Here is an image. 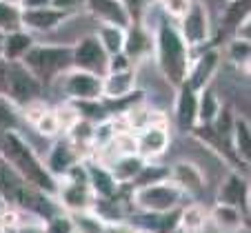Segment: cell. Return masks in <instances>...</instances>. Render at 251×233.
Segmentation results:
<instances>
[{
  "label": "cell",
  "mask_w": 251,
  "mask_h": 233,
  "mask_svg": "<svg viewBox=\"0 0 251 233\" xmlns=\"http://www.w3.org/2000/svg\"><path fill=\"white\" fill-rule=\"evenodd\" d=\"M0 156L9 162V166L25 182L56 198L58 180L49 173V169L43 162V156L36 151L33 144H29V140L23 136L20 129L0 131Z\"/></svg>",
  "instance_id": "cell-1"
},
{
  "label": "cell",
  "mask_w": 251,
  "mask_h": 233,
  "mask_svg": "<svg viewBox=\"0 0 251 233\" xmlns=\"http://www.w3.org/2000/svg\"><path fill=\"white\" fill-rule=\"evenodd\" d=\"M151 58L156 62L160 76L165 78V82L171 89L176 91L180 85H185L194 53H191L189 45L182 40L176 23L162 18L153 27V56Z\"/></svg>",
  "instance_id": "cell-2"
},
{
  "label": "cell",
  "mask_w": 251,
  "mask_h": 233,
  "mask_svg": "<svg viewBox=\"0 0 251 233\" xmlns=\"http://www.w3.org/2000/svg\"><path fill=\"white\" fill-rule=\"evenodd\" d=\"M25 67L40 80L43 87H49L71 69V45L60 43H33L25 53Z\"/></svg>",
  "instance_id": "cell-3"
},
{
  "label": "cell",
  "mask_w": 251,
  "mask_h": 233,
  "mask_svg": "<svg viewBox=\"0 0 251 233\" xmlns=\"http://www.w3.org/2000/svg\"><path fill=\"white\" fill-rule=\"evenodd\" d=\"M187 195L182 193L171 180L158 182V185L131 189V213H167L178 207H182V200Z\"/></svg>",
  "instance_id": "cell-4"
},
{
  "label": "cell",
  "mask_w": 251,
  "mask_h": 233,
  "mask_svg": "<svg viewBox=\"0 0 251 233\" xmlns=\"http://www.w3.org/2000/svg\"><path fill=\"white\" fill-rule=\"evenodd\" d=\"M178 31H180L182 40L189 45L191 53L202 51L209 47L213 40V24H211V14L204 0H194L185 16L176 23Z\"/></svg>",
  "instance_id": "cell-5"
},
{
  "label": "cell",
  "mask_w": 251,
  "mask_h": 233,
  "mask_svg": "<svg viewBox=\"0 0 251 233\" xmlns=\"http://www.w3.org/2000/svg\"><path fill=\"white\" fill-rule=\"evenodd\" d=\"M45 87L23 62H7V98L18 109L33 100H43Z\"/></svg>",
  "instance_id": "cell-6"
},
{
  "label": "cell",
  "mask_w": 251,
  "mask_h": 233,
  "mask_svg": "<svg viewBox=\"0 0 251 233\" xmlns=\"http://www.w3.org/2000/svg\"><path fill=\"white\" fill-rule=\"evenodd\" d=\"M56 82H60V93L69 102H98V100H102V78L89 71L69 69Z\"/></svg>",
  "instance_id": "cell-7"
},
{
  "label": "cell",
  "mask_w": 251,
  "mask_h": 233,
  "mask_svg": "<svg viewBox=\"0 0 251 233\" xmlns=\"http://www.w3.org/2000/svg\"><path fill=\"white\" fill-rule=\"evenodd\" d=\"M107 62H109V56L102 49V45L96 38L94 31L80 36L76 43L71 45V69L89 71L94 76L102 78L107 73Z\"/></svg>",
  "instance_id": "cell-8"
},
{
  "label": "cell",
  "mask_w": 251,
  "mask_h": 233,
  "mask_svg": "<svg viewBox=\"0 0 251 233\" xmlns=\"http://www.w3.org/2000/svg\"><path fill=\"white\" fill-rule=\"evenodd\" d=\"M220 65H223V51L218 47H207L200 53H194L185 85H189L196 93L204 87H211L216 73L220 71Z\"/></svg>",
  "instance_id": "cell-9"
},
{
  "label": "cell",
  "mask_w": 251,
  "mask_h": 233,
  "mask_svg": "<svg viewBox=\"0 0 251 233\" xmlns=\"http://www.w3.org/2000/svg\"><path fill=\"white\" fill-rule=\"evenodd\" d=\"M251 186H249V178L242 171H227L225 180L220 182L218 193H216V202L220 205H231L236 209H240L242 213L249 218L251 213Z\"/></svg>",
  "instance_id": "cell-10"
},
{
  "label": "cell",
  "mask_w": 251,
  "mask_h": 233,
  "mask_svg": "<svg viewBox=\"0 0 251 233\" xmlns=\"http://www.w3.org/2000/svg\"><path fill=\"white\" fill-rule=\"evenodd\" d=\"M123 53L138 69V65H142L145 60H149L153 56V31L149 27H145L142 23H131L125 29Z\"/></svg>",
  "instance_id": "cell-11"
},
{
  "label": "cell",
  "mask_w": 251,
  "mask_h": 233,
  "mask_svg": "<svg viewBox=\"0 0 251 233\" xmlns=\"http://www.w3.org/2000/svg\"><path fill=\"white\" fill-rule=\"evenodd\" d=\"M82 160H85L82 153L78 151L67 138H53L51 144H49V149H47V153H45V158H43L45 166H47L49 173H51L56 180H60L71 166H76L78 162H82Z\"/></svg>",
  "instance_id": "cell-12"
},
{
  "label": "cell",
  "mask_w": 251,
  "mask_h": 233,
  "mask_svg": "<svg viewBox=\"0 0 251 233\" xmlns=\"http://www.w3.org/2000/svg\"><path fill=\"white\" fill-rule=\"evenodd\" d=\"M56 200L65 213H82V211H91V207L96 202V195L87 182L60 180L58 182Z\"/></svg>",
  "instance_id": "cell-13"
},
{
  "label": "cell",
  "mask_w": 251,
  "mask_h": 233,
  "mask_svg": "<svg viewBox=\"0 0 251 233\" xmlns=\"http://www.w3.org/2000/svg\"><path fill=\"white\" fill-rule=\"evenodd\" d=\"M171 127L153 124L136 133V156H140L145 162H156L160 156H165L171 144Z\"/></svg>",
  "instance_id": "cell-14"
},
{
  "label": "cell",
  "mask_w": 251,
  "mask_h": 233,
  "mask_svg": "<svg viewBox=\"0 0 251 233\" xmlns=\"http://www.w3.org/2000/svg\"><path fill=\"white\" fill-rule=\"evenodd\" d=\"M174 124L185 133L198 127V93L189 85H180L174 91Z\"/></svg>",
  "instance_id": "cell-15"
},
{
  "label": "cell",
  "mask_w": 251,
  "mask_h": 233,
  "mask_svg": "<svg viewBox=\"0 0 251 233\" xmlns=\"http://www.w3.org/2000/svg\"><path fill=\"white\" fill-rule=\"evenodd\" d=\"M169 180L174 182L185 195H200L207 186V176L196 162L189 160H178L169 166Z\"/></svg>",
  "instance_id": "cell-16"
},
{
  "label": "cell",
  "mask_w": 251,
  "mask_h": 233,
  "mask_svg": "<svg viewBox=\"0 0 251 233\" xmlns=\"http://www.w3.org/2000/svg\"><path fill=\"white\" fill-rule=\"evenodd\" d=\"M71 16L58 11L53 7H38V9H23V29L29 33H49L60 29Z\"/></svg>",
  "instance_id": "cell-17"
},
{
  "label": "cell",
  "mask_w": 251,
  "mask_h": 233,
  "mask_svg": "<svg viewBox=\"0 0 251 233\" xmlns=\"http://www.w3.org/2000/svg\"><path fill=\"white\" fill-rule=\"evenodd\" d=\"M85 169H87V182H89V189L94 191L96 200H111L118 195L120 185L111 176L109 166H104L102 162L94 160V158H87Z\"/></svg>",
  "instance_id": "cell-18"
},
{
  "label": "cell",
  "mask_w": 251,
  "mask_h": 233,
  "mask_svg": "<svg viewBox=\"0 0 251 233\" xmlns=\"http://www.w3.org/2000/svg\"><path fill=\"white\" fill-rule=\"evenodd\" d=\"M249 224V218L231 205H216L209 209V227L213 233H242Z\"/></svg>",
  "instance_id": "cell-19"
},
{
  "label": "cell",
  "mask_w": 251,
  "mask_h": 233,
  "mask_svg": "<svg viewBox=\"0 0 251 233\" xmlns=\"http://www.w3.org/2000/svg\"><path fill=\"white\" fill-rule=\"evenodd\" d=\"M87 11L98 24H114V27L127 29L131 24L127 11H125L120 0H87Z\"/></svg>",
  "instance_id": "cell-20"
},
{
  "label": "cell",
  "mask_w": 251,
  "mask_h": 233,
  "mask_svg": "<svg viewBox=\"0 0 251 233\" xmlns=\"http://www.w3.org/2000/svg\"><path fill=\"white\" fill-rule=\"evenodd\" d=\"M138 89V69L120 73H104L102 76V100L116 102L127 95H131Z\"/></svg>",
  "instance_id": "cell-21"
},
{
  "label": "cell",
  "mask_w": 251,
  "mask_h": 233,
  "mask_svg": "<svg viewBox=\"0 0 251 233\" xmlns=\"http://www.w3.org/2000/svg\"><path fill=\"white\" fill-rule=\"evenodd\" d=\"M33 43H36V36L25 29L0 36V58L5 62H20Z\"/></svg>",
  "instance_id": "cell-22"
},
{
  "label": "cell",
  "mask_w": 251,
  "mask_h": 233,
  "mask_svg": "<svg viewBox=\"0 0 251 233\" xmlns=\"http://www.w3.org/2000/svg\"><path fill=\"white\" fill-rule=\"evenodd\" d=\"M231 151L236 156L238 164L247 171L251 160V124L247 118L238 116L233 122V131H231Z\"/></svg>",
  "instance_id": "cell-23"
},
{
  "label": "cell",
  "mask_w": 251,
  "mask_h": 233,
  "mask_svg": "<svg viewBox=\"0 0 251 233\" xmlns=\"http://www.w3.org/2000/svg\"><path fill=\"white\" fill-rule=\"evenodd\" d=\"M178 227H180L185 233H207V229H209V209L202 207L200 202H194V200H191L189 205H182Z\"/></svg>",
  "instance_id": "cell-24"
},
{
  "label": "cell",
  "mask_w": 251,
  "mask_h": 233,
  "mask_svg": "<svg viewBox=\"0 0 251 233\" xmlns=\"http://www.w3.org/2000/svg\"><path fill=\"white\" fill-rule=\"evenodd\" d=\"M109 171L111 176L116 178V182H118L120 186H129L133 180H136V176L140 173V169L145 166V160H142L140 156H120L116 158V160H111L109 164Z\"/></svg>",
  "instance_id": "cell-25"
},
{
  "label": "cell",
  "mask_w": 251,
  "mask_h": 233,
  "mask_svg": "<svg viewBox=\"0 0 251 233\" xmlns=\"http://www.w3.org/2000/svg\"><path fill=\"white\" fill-rule=\"evenodd\" d=\"M220 107H223V100L213 87H204L202 91H198V127L211 124L218 116Z\"/></svg>",
  "instance_id": "cell-26"
},
{
  "label": "cell",
  "mask_w": 251,
  "mask_h": 233,
  "mask_svg": "<svg viewBox=\"0 0 251 233\" xmlns=\"http://www.w3.org/2000/svg\"><path fill=\"white\" fill-rule=\"evenodd\" d=\"M251 11V0H227V5L223 9V29L233 36L238 27L245 20H249Z\"/></svg>",
  "instance_id": "cell-27"
},
{
  "label": "cell",
  "mask_w": 251,
  "mask_h": 233,
  "mask_svg": "<svg viewBox=\"0 0 251 233\" xmlns=\"http://www.w3.org/2000/svg\"><path fill=\"white\" fill-rule=\"evenodd\" d=\"M96 38L100 40L102 49L107 51V56H116L123 53V45H125V29L123 27H114V24H98L94 29Z\"/></svg>",
  "instance_id": "cell-28"
},
{
  "label": "cell",
  "mask_w": 251,
  "mask_h": 233,
  "mask_svg": "<svg viewBox=\"0 0 251 233\" xmlns=\"http://www.w3.org/2000/svg\"><path fill=\"white\" fill-rule=\"evenodd\" d=\"M227 62L231 67H238L245 73H249V65H251V40H242V38H229L227 47Z\"/></svg>",
  "instance_id": "cell-29"
},
{
  "label": "cell",
  "mask_w": 251,
  "mask_h": 233,
  "mask_svg": "<svg viewBox=\"0 0 251 233\" xmlns=\"http://www.w3.org/2000/svg\"><path fill=\"white\" fill-rule=\"evenodd\" d=\"M165 180H169V166L160 164V162H145V166L140 169L136 180L129 185V189H140V186L158 185V182H165Z\"/></svg>",
  "instance_id": "cell-30"
},
{
  "label": "cell",
  "mask_w": 251,
  "mask_h": 233,
  "mask_svg": "<svg viewBox=\"0 0 251 233\" xmlns=\"http://www.w3.org/2000/svg\"><path fill=\"white\" fill-rule=\"evenodd\" d=\"M23 29V7L0 0V36Z\"/></svg>",
  "instance_id": "cell-31"
},
{
  "label": "cell",
  "mask_w": 251,
  "mask_h": 233,
  "mask_svg": "<svg viewBox=\"0 0 251 233\" xmlns=\"http://www.w3.org/2000/svg\"><path fill=\"white\" fill-rule=\"evenodd\" d=\"M51 111H53V116H56V120H58V127H60L62 136H65V133L69 131L78 120H80V111H78V107L74 105V102H69V100L58 102L56 107H51Z\"/></svg>",
  "instance_id": "cell-32"
},
{
  "label": "cell",
  "mask_w": 251,
  "mask_h": 233,
  "mask_svg": "<svg viewBox=\"0 0 251 233\" xmlns=\"http://www.w3.org/2000/svg\"><path fill=\"white\" fill-rule=\"evenodd\" d=\"M74 220L76 233H104L107 224L94 213V211H82V213H69Z\"/></svg>",
  "instance_id": "cell-33"
},
{
  "label": "cell",
  "mask_w": 251,
  "mask_h": 233,
  "mask_svg": "<svg viewBox=\"0 0 251 233\" xmlns=\"http://www.w3.org/2000/svg\"><path fill=\"white\" fill-rule=\"evenodd\" d=\"M20 111L7 95H0V131L20 129Z\"/></svg>",
  "instance_id": "cell-34"
},
{
  "label": "cell",
  "mask_w": 251,
  "mask_h": 233,
  "mask_svg": "<svg viewBox=\"0 0 251 233\" xmlns=\"http://www.w3.org/2000/svg\"><path fill=\"white\" fill-rule=\"evenodd\" d=\"M191 2H194V0H158V7H160L162 16H165L167 20L178 23V20L189 11Z\"/></svg>",
  "instance_id": "cell-35"
},
{
  "label": "cell",
  "mask_w": 251,
  "mask_h": 233,
  "mask_svg": "<svg viewBox=\"0 0 251 233\" xmlns=\"http://www.w3.org/2000/svg\"><path fill=\"white\" fill-rule=\"evenodd\" d=\"M31 129L38 133L40 138H47V140H53L56 136H60V127H58V120H56V116H53L51 107H49V111L33 124Z\"/></svg>",
  "instance_id": "cell-36"
},
{
  "label": "cell",
  "mask_w": 251,
  "mask_h": 233,
  "mask_svg": "<svg viewBox=\"0 0 251 233\" xmlns=\"http://www.w3.org/2000/svg\"><path fill=\"white\" fill-rule=\"evenodd\" d=\"M18 111H20V120H25L29 127H33V124L38 122V120L49 111V105L45 102V98H43V100H33V102L25 105L23 109H18Z\"/></svg>",
  "instance_id": "cell-37"
},
{
  "label": "cell",
  "mask_w": 251,
  "mask_h": 233,
  "mask_svg": "<svg viewBox=\"0 0 251 233\" xmlns=\"http://www.w3.org/2000/svg\"><path fill=\"white\" fill-rule=\"evenodd\" d=\"M45 233H76L71 215L62 211V213H56L53 218L45 220Z\"/></svg>",
  "instance_id": "cell-38"
},
{
  "label": "cell",
  "mask_w": 251,
  "mask_h": 233,
  "mask_svg": "<svg viewBox=\"0 0 251 233\" xmlns=\"http://www.w3.org/2000/svg\"><path fill=\"white\" fill-rule=\"evenodd\" d=\"M120 2H123V7L131 23H142L145 14L151 9V5L156 0H120Z\"/></svg>",
  "instance_id": "cell-39"
},
{
  "label": "cell",
  "mask_w": 251,
  "mask_h": 233,
  "mask_svg": "<svg viewBox=\"0 0 251 233\" xmlns=\"http://www.w3.org/2000/svg\"><path fill=\"white\" fill-rule=\"evenodd\" d=\"M51 7L69 16H76L87 7V0H51Z\"/></svg>",
  "instance_id": "cell-40"
},
{
  "label": "cell",
  "mask_w": 251,
  "mask_h": 233,
  "mask_svg": "<svg viewBox=\"0 0 251 233\" xmlns=\"http://www.w3.org/2000/svg\"><path fill=\"white\" fill-rule=\"evenodd\" d=\"M129 69H136L131 65L125 53H116V56H109V62H107V73H120V71H129Z\"/></svg>",
  "instance_id": "cell-41"
},
{
  "label": "cell",
  "mask_w": 251,
  "mask_h": 233,
  "mask_svg": "<svg viewBox=\"0 0 251 233\" xmlns=\"http://www.w3.org/2000/svg\"><path fill=\"white\" fill-rule=\"evenodd\" d=\"M136 227H133L129 220H123V222H111L104 227V233H133Z\"/></svg>",
  "instance_id": "cell-42"
},
{
  "label": "cell",
  "mask_w": 251,
  "mask_h": 233,
  "mask_svg": "<svg viewBox=\"0 0 251 233\" xmlns=\"http://www.w3.org/2000/svg\"><path fill=\"white\" fill-rule=\"evenodd\" d=\"M23 9H38V7H51V0H23Z\"/></svg>",
  "instance_id": "cell-43"
},
{
  "label": "cell",
  "mask_w": 251,
  "mask_h": 233,
  "mask_svg": "<svg viewBox=\"0 0 251 233\" xmlns=\"http://www.w3.org/2000/svg\"><path fill=\"white\" fill-rule=\"evenodd\" d=\"M0 95H7V62L0 58Z\"/></svg>",
  "instance_id": "cell-44"
},
{
  "label": "cell",
  "mask_w": 251,
  "mask_h": 233,
  "mask_svg": "<svg viewBox=\"0 0 251 233\" xmlns=\"http://www.w3.org/2000/svg\"><path fill=\"white\" fill-rule=\"evenodd\" d=\"M7 209H9V205H7L5 200L0 198V218H2V213H5V211H7Z\"/></svg>",
  "instance_id": "cell-45"
},
{
  "label": "cell",
  "mask_w": 251,
  "mask_h": 233,
  "mask_svg": "<svg viewBox=\"0 0 251 233\" xmlns=\"http://www.w3.org/2000/svg\"><path fill=\"white\" fill-rule=\"evenodd\" d=\"M2 2H11V5H20L23 0H2Z\"/></svg>",
  "instance_id": "cell-46"
},
{
  "label": "cell",
  "mask_w": 251,
  "mask_h": 233,
  "mask_svg": "<svg viewBox=\"0 0 251 233\" xmlns=\"http://www.w3.org/2000/svg\"><path fill=\"white\" fill-rule=\"evenodd\" d=\"M0 233H14V231H9V229H5L2 224H0Z\"/></svg>",
  "instance_id": "cell-47"
},
{
  "label": "cell",
  "mask_w": 251,
  "mask_h": 233,
  "mask_svg": "<svg viewBox=\"0 0 251 233\" xmlns=\"http://www.w3.org/2000/svg\"><path fill=\"white\" fill-rule=\"evenodd\" d=\"M133 233H151V231H147V229H136Z\"/></svg>",
  "instance_id": "cell-48"
},
{
  "label": "cell",
  "mask_w": 251,
  "mask_h": 233,
  "mask_svg": "<svg viewBox=\"0 0 251 233\" xmlns=\"http://www.w3.org/2000/svg\"><path fill=\"white\" fill-rule=\"evenodd\" d=\"M171 233H185V231H182V229L178 227V229H174V231H171Z\"/></svg>",
  "instance_id": "cell-49"
}]
</instances>
